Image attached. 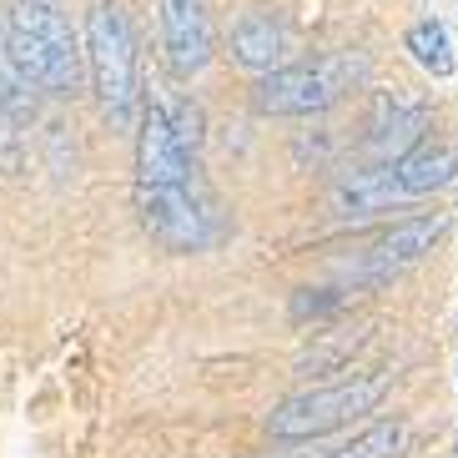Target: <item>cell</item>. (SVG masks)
I'll use <instances>...</instances> for the list:
<instances>
[{"label": "cell", "instance_id": "7", "mask_svg": "<svg viewBox=\"0 0 458 458\" xmlns=\"http://www.w3.org/2000/svg\"><path fill=\"white\" fill-rule=\"evenodd\" d=\"M136 182L147 187H187L191 182V151L176 141L172 111L151 101L136 126Z\"/></svg>", "mask_w": 458, "mask_h": 458}, {"label": "cell", "instance_id": "8", "mask_svg": "<svg viewBox=\"0 0 458 458\" xmlns=\"http://www.w3.org/2000/svg\"><path fill=\"white\" fill-rule=\"evenodd\" d=\"M162 41L176 76H197V71L212 66L216 36L202 0H162Z\"/></svg>", "mask_w": 458, "mask_h": 458}, {"label": "cell", "instance_id": "6", "mask_svg": "<svg viewBox=\"0 0 458 458\" xmlns=\"http://www.w3.org/2000/svg\"><path fill=\"white\" fill-rule=\"evenodd\" d=\"M136 212H141V227H147L151 242H162L166 252H202L222 237L216 216L207 212L187 187H147L136 182Z\"/></svg>", "mask_w": 458, "mask_h": 458}, {"label": "cell", "instance_id": "18", "mask_svg": "<svg viewBox=\"0 0 458 458\" xmlns=\"http://www.w3.org/2000/svg\"><path fill=\"white\" fill-rule=\"evenodd\" d=\"M348 302V293L343 287H302V293H293V323H308V318H327V312H337Z\"/></svg>", "mask_w": 458, "mask_h": 458}, {"label": "cell", "instance_id": "14", "mask_svg": "<svg viewBox=\"0 0 458 458\" xmlns=\"http://www.w3.org/2000/svg\"><path fill=\"white\" fill-rule=\"evenodd\" d=\"M403 46H408V55H413L428 76H438V81L454 76V46H448V30L438 26V21H418V26H408Z\"/></svg>", "mask_w": 458, "mask_h": 458}, {"label": "cell", "instance_id": "11", "mask_svg": "<svg viewBox=\"0 0 458 458\" xmlns=\"http://www.w3.org/2000/svg\"><path fill=\"white\" fill-rule=\"evenodd\" d=\"M287 55V36L283 26L262 11H247L237 26H232V61L247 71H277Z\"/></svg>", "mask_w": 458, "mask_h": 458}, {"label": "cell", "instance_id": "9", "mask_svg": "<svg viewBox=\"0 0 458 458\" xmlns=\"http://www.w3.org/2000/svg\"><path fill=\"white\" fill-rule=\"evenodd\" d=\"M408 191L398 182V166H368V172H352L343 187L333 191V207L343 222H363V216L388 212L393 202H403Z\"/></svg>", "mask_w": 458, "mask_h": 458}, {"label": "cell", "instance_id": "12", "mask_svg": "<svg viewBox=\"0 0 458 458\" xmlns=\"http://www.w3.org/2000/svg\"><path fill=\"white\" fill-rule=\"evenodd\" d=\"M423 126H428V101H423V96H408V91L377 96V106H373V147L377 151L413 141Z\"/></svg>", "mask_w": 458, "mask_h": 458}, {"label": "cell", "instance_id": "16", "mask_svg": "<svg viewBox=\"0 0 458 458\" xmlns=\"http://www.w3.org/2000/svg\"><path fill=\"white\" fill-rule=\"evenodd\" d=\"M36 91L41 86H30L21 71H15V61L5 55V36H0V101L15 111V122H30L36 116Z\"/></svg>", "mask_w": 458, "mask_h": 458}, {"label": "cell", "instance_id": "20", "mask_svg": "<svg viewBox=\"0 0 458 458\" xmlns=\"http://www.w3.org/2000/svg\"><path fill=\"white\" fill-rule=\"evenodd\" d=\"M267 458H272V454H267ZM277 458H287V454H277Z\"/></svg>", "mask_w": 458, "mask_h": 458}, {"label": "cell", "instance_id": "1", "mask_svg": "<svg viewBox=\"0 0 458 458\" xmlns=\"http://www.w3.org/2000/svg\"><path fill=\"white\" fill-rule=\"evenodd\" d=\"M5 55L30 86L46 96H76L86 86V51L71 36V21L61 0H11L5 15Z\"/></svg>", "mask_w": 458, "mask_h": 458}, {"label": "cell", "instance_id": "13", "mask_svg": "<svg viewBox=\"0 0 458 458\" xmlns=\"http://www.w3.org/2000/svg\"><path fill=\"white\" fill-rule=\"evenodd\" d=\"M368 337H373V327H333V333H318V343H312L302 358H297V373H337L343 363H352V352L368 348Z\"/></svg>", "mask_w": 458, "mask_h": 458}, {"label": "cell", "instance_id": "5", "mask_svg": "<svg viewBox=\"0 0 458 458\" xmlns=\"http://www.w3.org/2000/svg\"><path fill=\"white\" fill-rule=\"evenodd\" d=\"M448 237V216L444 212H428V216H408V222H393L383 237H377L368 252H358L352 262L337 267V277L352 287H377V283H393L398 272L418 267L433 247Z\"/></svg>", "mask_w": 458, "mask_h": 458}, {"label": "cell", "instance_id": "3", "mask_svg": "<svg viewBox=\"0 0 458 458\" xmlns=\"http://www.w3.org/2000/svg\"><path fill=\"white\" fill-rule=\"evenodd\" d=\"M388 388H393L388 373L348 377V383H327V388H302L267 413V433L283 438V444H312V438L343 428L352 418L373 413V408L388 398Z\"/></svg>", "mask_w": 458, "mask_h": 458}, {"label": "cell", "instance_id": "15", "mask_svg": "<svg viewBox=\"0 0 458 458\" xmlns=\"http://www.w3.org/2000/svg\"><path fill=\"white\" fill-rule=\"evenodd\" d=\"M408 428L398 423V418H377V423H368L352 444L333 448L327 458H398V448H403Z\"/></svg>", "mask_w": 458, "mask_h": 458}, {"label": "cell", "instance_id": "19", "mask_svg": "<svg viewBox=\"0 0 458 458\" xmlns=\"http://www.w3.org/2000/svg\"><path fill=\"white\" fill-rule=\"evenodd\" d=\"M172 126H176V141L197 157V147H202V106H191V101H182V106L172 111Z\"/></svg>", "mask_w": 458, "mask_h": 458}, {"label": "cell", "instance_id": "2", "mask_svg": "<svg viewBox=\"0 0 458 458\" xmlns=\"http://www.w3.org/2000/svg\"><path fill=\"white\" fill-rule=\"evenodd\" d=\"M368 61L348 51L318 55L302 66H277L262 71V81L252 86V106L262 116H318V111L337 106L343 91H352L358 81H368Z\"/></svg>", "mask_w": 458, "mask_h": 458}, {"label": "cell", "instance_id": "17", "mask_svg": "<svg viewBox=\"0 0 458 458\" xmlns=\"http://www.w3.org/2000/svg\"><path fill=\"white\" fill-rule=\"evenodd\" d=\"M0 172L5 176H21L26 172V147H21V122L15 111L0 101Z\"/></svg>", "mask_w": 458, "mask_h": 458}, {"label": "cell", "instance_id": "4", "mask_svg": "<svg viewBox=\"0 0 458 458\" xmlns=\"http://www.w3.org/2000/svg\"><path fill=\"white\" fill-rule=\"evenodd\" d=\"M86 66L111 122H126L136 106V36L116 0H96L86 11Z\"/></svg>", "mask_w": 458, "mask_h": 458}, {"label": "cell", "instance_id": "10", "mask_svg": "<svg viewBox=\"0 0 458 458\" xmlns=\"http://www.w3.org/2000/svg\"><path fill=\"white\" fill-rule=\"evenodd\" d=\"M398 182H403V191L408 197H428V191H438V187H448L458 176V151L448 147V141H413V147L398 157Z\"/></svg>", "mask_w": 458, "mask_h": 458}]
</instances>
